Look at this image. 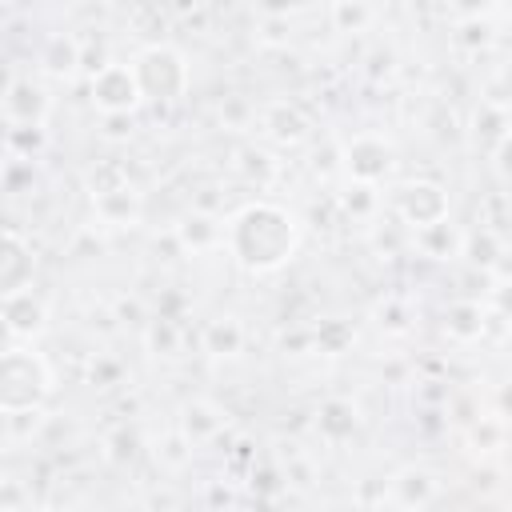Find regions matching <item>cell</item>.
<instances>
[{"label": "cell", "mask_w": 512, "mask_h": 512, "mask_svg": "<svg viewBox=\"0 0 512 512\" xmlns=\"http://www.w3.org/2000/svg\"><path fill=\"white\" fill-rule=\"evenodd\" d=\"M388 496L396 500V508H428L436 496V480L428 468H400L388 480Z\"/></svg>", "instance_id": "cell-15"}, {"label": "cell", "mask_w": 512, "mask_h": 512, "mask_svg": "<svg viewBox=\"0 0 512 512\" xmlns=\"http://www.w3.org/2000/svg\"><path fill=\"white\" fill-rule=\"evenodd\" d=\"M200 348L208 356H240L244 352V324L236 316H216L200 332Z\"/></svg>", "instance_id": "cell-18"}, {"label": "cell", "mask_w": 512, "mask_h": 512, "mask_svg": "<svg viewBox=\"0 0 512 512\" xmlns=\"http://www.w3.org/2000/svg\"><path fill=\"white\" fill-rule=\"evenodd\" d=\"M388 204L412 232H420L436 220H448V192L436 180H404V184L392 188Z\"/></svg>", "instance_id": "cell-6"}, {"label": "cell", "mask_w": 512, "mask_h": 512, "mask_svg": "<svg viewBox=\"0 0 512 512\" xmlns=\"http://www.w3.org/2000/svg\"><path fill=\"white\" fill-rule=\"evenodd\" d=\"M360 428V408L344 396H328L320 408H316V432L328 440V444H344L352 440Z\"/></svg>", "instance_id": "cell-12"}, {"label": "cell", "mask_w": 512, "mask_h": 512, "mask_svg": "<svg viewBox=\"0 0 512 512\" xmlns=\"http://www.w3.org/2000/svg\"><path fill=\"white\" fill-rule=\"evenodd\" d=\"M472 136H476L480 148H492V152H496V148L512 136L508 108H500V104H492V100H480V108H476V116H472Z\"/></svg>", "instance_id": "cell-19"}, {"label": "cell", "mask_w": 512, "mask_h": 512, "mask_svg": "<svg viewBox=\"0 0 512 512\" xmlns=\"http://www.w3.org/2000/svg\"><path fill=\"white\" fill-rule=\"evenodd\" d=\"M340 204H344V212H352V216H368V212L380 208V196H376V188H368V184H352V188L340 196Z\"/></svg>", "instance_id": "cell-25"}, {"label": "cell", "mask_w": 512, "mask_h": 512, "mask_svg": "<svg viewBox=\"0 0 512 512\" xmlns=\"http://www.w3.org/2000/svg\"><path fill=\"white\" fill-rule=\"evenodd\" d=\"M376 324H380L384 332H408V328H412V308H408V300H404V296H384V300L376 304Z\"/></svg>", "instance_id": "cell-22"}, {"label": "cell", "mask_w": 512, "mask_h": 512, "mask_svg": "<svg viewBox=\"0 0 512 512\" xmlns=\"http://www.w3.org/2000/svg\"><path fill=\"white\" fill-rule=\"evenodd\" d=\"M44 328H48V308L32 288L4 296V336H8V344H32Z\"/></svg>", "instance_id": "cell-8"}, {"label": "cell", "mask_w": 512, "mask_h": 512, "mask_svg": "<svg viewBox=\"0 0 512 512\" xmlns=\"http://www.w3.org/2000/svg\"><path fill=\"white\" fill-rule=\"evenodd\" d=\"M464 256H468L472 264H480V268H492V264L504 256L500 236H496L492 228H476V232H468V236H464Z\"/></svg>", "instance_id": "cell-21"}, {"label": "cell", "mask_w": 512, "mask_h": 512, "mask_svg": "<svg viewBox=\"0 0 512 512\" xmlns=\"http://www.w3.org/2000/svg\"><path fill=\"white\" fill-rule=\"evenodd\" d=\"M260 128L268 132V140H276V144H288V148L312 136V120L300 112V104H288V100H276V104H268V108L260 112Z\"/></svg>", "instance_id": "cell-10"}, {"label": "cell", "mask_w": 512, "mask_h": 512, "mask_svg": "<svg viewBox=\"0 0 512 512\" xmlns=\"http://www.w3.org/2000/svg\"><path fill=\"white\" fill-rule=\"evenodd\" d=\"M496 160H500V168H504V172H512V136L496 148Z\"/></svg>", "instance_id": "cell-29"}, {"label": "cell", "mask_w": 512, "mask_h": 512, "mask_svg": "<svg viewBox=\"0 0 512 512\" xmlns=\"http://www.w3.org/2000/svg\"><path fill=\"white\" fill-rule=\"evenodd\" d=\"M348 336H352V332H348L340 320H332V324H324V328L316 332V340H320V348H324V352H340V344H344Z\"/></svg>", "instance_id": "cell-28"}, {"label": "cell", "mask_w": 512, "mask_h": 512, "mask_svg": "<svg viewBox=\"0 0 512 512\" xmlns=\"http://www.w3.org/2000/svg\"><path fill=\"white\" fill-rule=\"evenodd\" d=\"M88 92H92V104L100 108V116H132L140 104H144V92H140V80L132 72V60H112L104 64L96 76H88Z\"/></svg>", "instance_id": "cell-5"}, {"label": "cell", "mask_w": 512, "mask_h": 512, "mask_svg": "<svg viewBox=\"0 0 512 512\" xmlns=\"http://www.w3.org/2000/svg\"><path fill=\"white\" fill-rule=\"evenodd\" d=\"M56 388L48 360L32 344H8L0 360V408L4 412H40Z\"/></svg>", "instance_id": "cell-2"}, {"label": "cell", "mask_w": 512, "mask_h": 512, "mask_svg": "<svg viewBox=\"0 0 512 512\" xmlns=\"http://www.w3.org/2000/svg\"><path fill=\"white\" fill-rule=\"evenodd\" d=\"M488 308L512 324V280H500V284L488 292Z\"/></svg>", "instance_id": "cell-27"}, {"label": "cell", "mask_w": 512, "mask_h": 512, "mask_svg": "<svg viewBox=\"0 0 512 512\" xmlns=\"http://www.w3.org/2000/svg\"><path fill=\"white\" fill-rule=\"evenodd\" d=\"M132 72L140 80V92H144V104H176L188 96V84H192V68H188V56L172 44H144L136 56H132Z\"/></svg>", "instance_id": "cell-3"}, {"label": "cell", "mask_w": 512, "mask_h": 512, "mask_svg": "<svg viewBox=\"0 0 512 512\" xmlns=\"http://www.w3.org/2000/svg\"><path fill=\"white\" fill-rule=\"evenodd\" d=\"M88 380H92V384H100V388L120 384V380H124V364H120V360H112V356H96V360L88 364Z\"/></svg>", "instance_id": "cell-26"}, {"label": "cell", "mask_w": 512, "mask_h": 512, "mask_svg": "<svg viewBox=\"0 0 512 512\" xmlns=\"http://www.w3.org/2000/svg\"><path fill=\"white\" fill-rule=\"evenodd\" d=\"M464 236L468 232H460L452 220H436V224L412 232V244L428 260H456V256H464Z\"/></svg>", "instance_id": "cell-14"}, {"label": "cell", "mask_w": 512, "mask_h": 512, "mask_svg": "<svg viewBox=\"0 0 512 512\" xmlns=\"http://www.w3.org/2000/svg\"><path fill=\"white\" fill-rule=\"evenodd\" d=\"M148 348H156V356H176L180 352V328L168 316H156L148 324Z\"/></svg>", "instance_id": "cell-23"}, {"label": "cell", "mask_w": 512, "mask_h": 512, "mask_svg": "<svg viewBox=\"0 0 512 512\" xmlns=\"http://www.w3.org/2000/svg\"><path fill=\"white\" fill-rule=\"evenodd\" d=\"M444 332H448L452 340H476V336L484 332V304H476V300H456V304H448V312H444Z\"/></svg>", "instance_id": "cell-20"}, {"label": "cell", "mask_w": 512, "mask_h": 512, "mask_svg": "<svg viewBox=\"0 0 512 512\" xmlns=\"http://www.w3.org/2000/svg\"><path fill=\"white\" fill-rule=\"evenodd\" d=\"M40 72H44V76H60V80L76 76V72H80V40L68 36V32L48 36V44H44V52H40Z\"/></svg>", "instance_id": "cell-16"}, {"label": "cell", "mask_w": 512, "mask_h": 512, "mask_svg": "<svg viewBox=\"0 0 512 512\" xmlns=\"http://www.w3.org/2000/svg\"><path fill=\"white\" fill-rule=\"evenodd\" d=\"M224 248L252 276L276 272L300 248V220L276 200H252V204H244L228 216Z\"/></svg>", "instance_id": "cell-1"}, {"label": "cell", "mask_w": 512, "mask_h": 512, "mask_svg": "<svg viewBox=\"0 0 512 512\" xmlns=\"http://www.w3.org/2000/svg\"><path fill=\"white\" fill-rule=\"evenodd\" d=\"M400 512H428V508H400Z\"/></svg>", "instance_id": "cell-30"}, {"label": "cell", "mask_w": 512, "mask_h": 512, "mask_svg": "<svg viewBox=\"0 0 512 512\" xmlns=\"http://www.w3.org/2000/svg\"><path fill=\"white\" fill-rule=\"evenodd\" d=\"M176 240H180L184 252H208V248L228 240V220L208 216V212H192L176 224Z\"/></svg>", "instance_id": "cell-13"}, {"label": "cell", "mask_w": 512, "mask_h": 512, "mask_svg": "<svg viewBox=\"0 0 512 512\" xmlns=\"http://www.w3.org/2000/svg\"><path fill=\"white\" fill-rule=\"evenodd\" d=\"M48 112H52V92L44 88V80L32 76V72H20L12 64L8 80H4V120H8V128H36V132H44Z\"/></svg>", "instance_id": "cell-4"}, {"label": "cell", "mask_w": 512, "mask_h": 512, "mask_svg": "<svg viewBox=\"0 0 512 512\" xmlns=\"http://www.w3.org/2000/svg\"><path fill=\"white\" fill-rule=\"evenodd\" d=\"M224 424H228V416L212 404V400H188L184 408H180V436L192 444V448H200V444H212L220 432H224Z\"/></svg>", "instance_id": "cell-11"}, {"label": "cell", "mask_w": 512, "mask_h": 512, "mask_svg": "<svg viewBox=\"0 0 512 512\" xmlns=\"http://www.w3.org/2000/svg\"><path fill=\"white\" fill-rule=\"evenodd\" d=\"M92 204H96V216H100L104 224H116V228L136 224L140 212H144V200H140V192H136L132 184H124V188H116V192H104V196H92Z\"/></svg>", "instance_id": "cell-17"}, {"label": "cell", "mask_w": 512, "mask_h": 512, "mask_svg": "<svg viewBox=\"0 0 512 512\" xmlns=\"http://www.w3.org/2000/svg\"><path fill=\"white\" fill-rule=\"evenodd\" d=\"M396 168V152L384 136L376 132H360L344 144V172L352 176V184H368L376 188L380 180H388Z\"/></svg>", "instance_id": "cell-7"}, {"label": "cell", "mask_w": 512, "mask_h": 512, "mask_svg": "<svg viewBox=\"0 0 512 512\" xmlns=\"http://www.w3.org/2000/svg\"><path fill=\"white\" fill-rule=\"evenodd\" d=\"M328 16L336 20V28H340V32H360L364 24H372V20H376V8H368V4H332V8H328Z\"/></svg>", "instance_id": "cell-24"}, {"label": "cell", "mask_w": 512, "mask_h": 512, "mask_svg": "<svg viewBox=\"0 0 512 512\" xmlns=\"http://www.w3.org/2000/svg\"><path fill=\"white\" fill-rule=\"evenodd\" d=\"M32 272H36L32 244L24 240V232L16 224H8L4 228V252H0V292L12 296V292L32 288Z\"/></svg>", "instance_id": "cell-9"}]
</instances>
